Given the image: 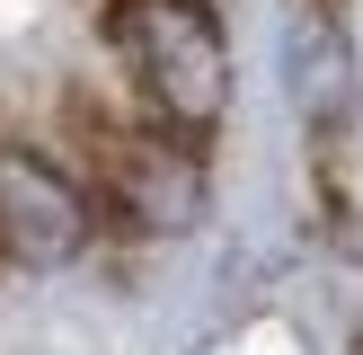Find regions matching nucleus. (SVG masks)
Segmentation results:
<instances>
[{
    "label": "nucleus",
    "instance_id": "f257e3e1",
    "mask_svg": "<svg viewBox=\"0 0 363 355\" xmlns=\"http://www.w3.org/2000/svg\"><path fill=\"white\" fill-rule=\"evenodd\" d=\"M116 53L142 116L204 142L230 106V45L204 0H116Z\"/></svg>",
    "mask_w": 363,
    "mask_h": 355
},
{
    "label": "nucleus",
    "instance_id": "f03ea898",
    "mask_svg": "<svg viewBox=\"0 0 363 355\" xmlns=\"http://www.w3.org/2000/svg\"><path fill=\"white\" fill-rule=\"evenodd\" d=\"M98 204L124 231H186L204 204V169H195V142L169 124H106L98 133Z\"/></svg>",
    "mask_w": 363,
    "mask_h": 355
},
{
    "label": "nucleus",
    "instance_id": "7ed1b4c3",
    "mask_svg": "<svg viewBox=\"0 0 363 355\" xmlns=\"http://www.w3.org/2000/svg\"><path fill=\"white\" fill-rule=\"evenodd\" d=\"M98 231V204L45 151L0 142V266H71Z\"/></svg>",
    "mask_w": 363,
    "mask_h": 355
},
{
    "label": "nucleus",
    "instance_id": "20e7f679",
    "mask_svg": "<svg viewBox=\"0 0 363 355\" xmlns=\"http://www.w3.org/2000/svg\"><path fill=\"white\" fill-rule=\"evenodd\" d=\"M284 89H293V116L311 124L319 142L354 124V98H363V71H354V45L328 9H311L293 36H284Z\"/></svg>",
    "mask_w": 363,
    "mask_h": 355
}]
</instances>
